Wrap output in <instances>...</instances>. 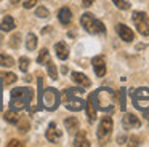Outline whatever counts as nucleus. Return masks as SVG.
<instances>
[{
    "label": "nucleus",
    "mask_w": 149,
    "mask_h": 147,
    "mask_svg": "<svg viewBox=\"0 0 149 147\" xmlns=\"http://www.w3.org/2000/svg\"><path fill=\"white\" fill-rule=\"evenodd\" d=\"M93 102L96 105V110L103 112H111L114 110V104H116V93L111 88H100L95 93H91Z\"/></svg>",
    "instance_id": "f257e3e1"
},
{
    "label": "nucleus",
    "mask_w": 149,
    "mask_h": 147,
    "mask_svg": "<svg viewBox=\"0 0 149 147\" xmlns=\"http://www.w3.org/2000/svg\"><path fill=\"white\" fill-rule=\"evenodd\" d=\"M31 101H32V89L31 88H15L10 94V107L16 112L27 109Z\"/></svg>",
    "instance_id": "f03ea898"
},
{
    "label": "nucleus",
    "mask_w": 149,
    "mask_h": 147,
    "mask_svg": "<svg viewBox=\"0 0 149 147\" xmlns=\"http://www.w3.org/2000/svg\"><path fill=\"white\" fill-rule=\"evenodd\" d=\"M82 88H69L64 91V105L69 110H82L85 107V101L82 99Z\"/></svg>",
    "instance_id": "7ed1b4c3"
},
{
    "label": "nucleus",
    "mask_w": 149,
    "mask_h": 147,
    "mask_svg": "<svg viewBox=\"0 0 149 147\" xmlns=\"http://www.w3.org/2000/svg\"><path fill=\"white\" fill-rule=\"evenodd\" d=\"M80 24H82V27H84L87 32H90V34H104V32H106L104 24L100 21V19L95 18L91 13H84V15H82Z\"/></svg>",
    "instance_id": "20e7f679"
},
{
    "label": "nucleus",
    "mask_w": 149,
    "mask_h": 147,
    "mask_svg": "<svg viewBox=\"0 0 149 147\" xmlns=\"http://www.w3.org/2000/svg\"><path fill=\"white\" fill-rule=\"evenodd\" d=\"M42 101H43L45 109H48V110H55V109H58V105H59L61 96H59V93L56 91L55 88H47L45 93H43V96H42Z\"/></svg>",
    "instance_id": "39448f33"
},
{
    "label": "nucleus",
    "mask_w": 149,
    "mask_h": 147,
    "mask_svg": "<svg viewBox=\"0 0 149 147\" xmlns=\"http://www.w3.org/2000/svg\"><path fill=\"white\" fill-rule=\"evenodd\" d=\"M132 99L136 109L143 110V109L149 107V88H138L132 93Z\"/></svg>",
    "instance_id": "423d86ee"
},
{
    "label": "nucleus",
    "mask_w": 149,
    "mask_h": 147,
    "mask_svg": "<svg viewBox=\"0 0 149 147\" xmlns=\"http://www.w3.org/2000/svg\"><path fill=\"white\" fill-rule=\"evenodd\" d=\"M132 18H133V24H135L136 31H138L141 35L148 37L149 35V19H148V16H146L143 11H135Z\"/></svg>",
    "instance_id": "0eeeda50"
},
{
    "label": "nucleus",
    "mask_w": 149,
    "mask_h": 147,
    "mask_svg": "<svg viewBox=\"0 0 149 147\" xmlns=\"http://www.w3.org/2000/svg\"><path fill=\"white\" fill-rule=\"evenodd\" d=\"M111 131H112V118L111 117H103L100 121V126H98V139L104 141L109 137Z\"/></svg>",
    "instance_id": "6e6552de"
},
{
    "label": "nucleus",
    "mask_w": 149,
    "mask_h": 147,
    "mask_svg": "<svg viewBox=\"0 0 149 147\" xmlns=\"http://www.w3.org/2000/svg\"><path fill=\"white\" fill-rule=\"evenodd\" d=\"M45 137L52 144H58L63 137V133H61V130H58L56 123H50L48 128H47V131H45Z\"/></svg>",
    "instance_id": "1a4fd4ad"
},
{
    "label": "nucleus",
    "mask_w": 149,
    "mask_h": 147,
    "mask_svg": "<svg viewBox=\"0 0 149 147\" xmlns=\"http://www.w3.org/2000/svg\"><path fill=\"white\" fill-rule=\"evenodd\" d=\"M91 66L95 69V74L98 77H104L106 75V59L103 56H95L91 59Z\"/></svg>",
    "instance_id": "9d476101"
},
{
    "label": "nucleus",
    "mask_w": 149,
    "mask_h": 147,
    "mask_svg": "<svg viewBox=\"0 0 149 147\" xmlns=\"http://www.w3.org/2000/svg\"><path fill=\"white\" fill-rule=\"evenodd\" d=\"M122 125L125 130H133V128H139L141 126V120L133 114H125L122 118Z\"/></svg>",
    "instance_id": "9b49d317"
},
{
    "label": "nucleus",
    "mask_w": 149,
    "mask_h": 147,
    "mask_svg": "<svg viewBox=\"0 0 149 147\" xmlns=\"http://www.w3.org/2000/svg\"><path fill=\"white\" fill-rule=\"evenodd\" d=\"M116 31H117V34H119V37L122 38L123 42H127V43L133 42V38H135L133 31H132L130 27H127L125 24H117V26H116Z\"/></svg>",
    "instance_id": "f8f14e48"
},
{
    "label": "nucleus",
    "mask_w": 149,
    "mask_h": 147,
    "mask_svg": "<svg viewBox=\"0 0 149 147\" xmlns=\"http://www.w3.org/2000/svg\"><path fill=\"white\" fill-rule=\"evenodd\" d=\"M85 110H87V118H88V121H90V123L96 120V105H95V102H93L91 94L88 96L87 102H85Z\"/></svg>",
    "instance_id": "ddd939ff"
},
{
    "label": "nucleus",
    "mask_w": 149,
    "mask_h": 147,
    "mask_svg": "<svg viewBox=\"0 0 149 147\" xmlns=\"http://www.w3.org/2000/svg\"><path fill=\"white\" fill-rule=\"evenodd\" d=\"M72 82L74 83H77L79 86H82V88H88V86L91 85V82L88 80V77L85 75V74H82V72H72Z\"/></svg>",
    "instance_id": "4468645a"
},
{
    "label": "nucleus",
    "mask_w": 149,
    "mask_h": 147,
    "mask_svg": "<svg viewBox=\"0 0 149 147\" xmlns=\"http://www.w3.org/2000/svg\"><path fill=\"white\" fill-rule=\"evenodd\" d=\"M55 53H56V58L61 61H66L69 56V48L64 42H59V43L55 45Z\"/></svg>",
    "instance_id": "2eb2a0df"
},
{
    "label": "nucleus",
    "mask_w": 149,
    "mask_h": 147,
    "mask_svg": "<svg viewBox=\"0 0 149 147\" xmlns=\"http://www.w3.org/2000/svg\"><path fill=\"white\" fill-rule=\"evenodd\" d=\"M58 19H59V22H61L63 26H69V24H71V21H72L71 10H69L68 6H63V8L58 11Z\"/></svg>",
    "instance_id": "dca6fc26"
},
{
    "label": "nucleus",
    "mask_w": 149,
    "mask_h": 147,
    "mask_svg": "<svg viewBox=\"0 0 149 147\" xmlns=\"http://www.w3.org/2000/svg\"><path fill=\"white\" fill-rule=\"evenodd\" d=\"M13 29H15L13 18H11V16H5L3 21L0 22V31L2 32H10V31H13Z\"/></svg>",
    "instance_id": "f3484780"
},
{
    "label": "nucleus",
    "mask_w": 149,
    "mask_h": 147,
    "mask_svg": "<svg viewBox=\"0 0 149 147\" xmlns=\"http://www.w3.org/2000/svg\"><path fill=\"white\" fill-rule=\"evenodd\" d=\"M64 126L68 131H71V133H74V131L79 130V120L75 117H69L64 120Z\"/></svg>",
    "instance_id": "a211bd4d"
},
{
    "label": "nucleus",
    "mask_w": 149,
    "mask_h": 147,
    "mask_svg": "<svg viewBox=\"0 0 149 147\" xmlns=\"http://www.w3.org/2000/svg\"><path fill=\"white\" fill-rule=\"evenodd\" d=\"M74 146H75V147H79V146H82V147H90V142H88V139H87V136H85L84 131H80V133L75 136Z\"/></svg>",
    "instance_id": "6ab92c4d"
},
{
    "label": "nucleus",
    "mask_w": 149,
    "mask_h": 147,
    "mask_svg": "<svg viewBox=\"0 0 149 147\" xmlns=\"http://www.w3.org/2000/svg\"><path fill=\"white\" fill-rule=\"evenodd\" d=\"M26 48L29 51H34L37 48V37H36V34H27V37H26Z\"/></svg>",
    "instance_id": "aec40b11"
},
{
    "label": "nucleus",
    "mask_w": 149,
    "mask_h": 147,
    "mask_svg": "<svg viewBox=\"0 0 149 147\" xmlns=\"http://www.w3.org/2000/svg\"><path fill=\"white\" fill-rule=\"evenodd\" d=\"M45 66H47V72H48V75H50V78H53V80H56L58 78V72H56V66L53 64V61H45Z\"/></svg>",
    "instance_id": "412c9836"
},
{
    "label": "nucleus",
    "mask_w": 149,
    "mask_h": 147,
    "mask_svg": "<svg viewBox=\"0 0 149 147\" xmlns=\"http://www.w3.org/2000/svg\"><path fill=\"white\" fill-rule=\"evenodd\" d=\"M3 118H5V121H8V123H18V120H19V117H18V114H16V110H8V112H5V115H3Z\"/></svg>",
    "instance_id": "4be33fe9"
},
{
    "label": "nucleus",
    "mask_w": 149,
    "mask_h": 147,
    "mask_svg": "<svg viewBox=\"0 0 149 147\" xmlns=\"http://www.w3.org/2000/svg\"><path fill=\"white\" fill-rule=\"evenodd\" d=\"M0 66L2 67H11L15 66V59L8 54H0Z\"/></svg>",
    "instance_id": "5701e85b"
},
{
    "label": "nucleus",
    "mask_w": 149,
    "mask_h": 147,
    "mask_svg": "<svg viewBox=\"0 0 149 147\" xmlns=\"http://www.w3.org/2000/svg\"><path fill=\"white\" fill-rule=\"evenodd\" d=\"M2 80H3V85H11V83H15L18 80V77L15 75L13 72H10V74H2Z\"/></svg>",
    "instance_id": "b1692460"
},
{
    "label": "nucleus",
    "mask_w": 149,
    "mask_h": 147,
    "mask_svg": "<svg viewBox=\"0 0 149 147\" xmlns=\"http://www.w3.org/2000/svg\"><path fill=\"white\" fill-rule=\"evenodd\" d=\"M50 13H48V10L45 8V6H37V10H36V16L37 18H47Z\"/></svg>",
    "instance_id": "393cba45"
},
{
    "label": "nucleus",
    "mask_w": 149,
    "mask_h": 147,
    "mask_svg": "<svg viewBox=\"0 0 149 147\" xmlns=\"http://www.w3.org/2000/svg\"><path fill=\"white\" fill-rule=\"evenodd\" d=\"M112 2H114V5L120 10H128L130 8V3L127 2V0H112Z\"/></svg>",
    "instance_id": "a878e982"
},
{
    "label": "nucleus",
    "mask_w": 149,
    "mask_h": 147,
    "mask_svg": "<svg viewBox=\"0 0 149 147\" xmlns=\"http://www.w3.org/2000/svg\"><path fill=\"white\" fill-rule=\"evenodd\" d=\"M19 69L23 70V72H27V69H29V58H19Z\"/></svg>",
    "instance_id": "bb28decb"
},
{
    "label": "nucleus",
    "mask_w": 149,
    "mask_h": 147,
    "mask_svg": "<svg viewBox=\"0 0 149 147\" xmlns=\"http://www.w3.org/2000/svg\"><path fill=\"white\" fill-rule=\"evenodd\" d=\"M19 38H21L19 34H15L13 37L10 38V46L11 48H18V46H19Z\"/></svg>",
    "instance_id": "cd10ccee"
},
{
    "label": "nucleus",
    "mask_w": 149,
    "mask_h": 147,
    "mask_svg": "<svg viewBox=\"0 0 149 147\" xmlns=\"http://www.w3.org/2000/svg\"><path fill=\"white\" fill-rule=\"evenodd\" d=\"M18 123H19V131L21 133H27V131H29V121L27 120H18Z\"/></svg>",
    "instance_id": "c85d7f7f"
},
{
    "label": "nucleus",
    "mask_w": 149,
    "mask_h": 147,
    "mask_svg": "<svg viewBox=\"0 0 149 147\" xmlns=\"http://www.w3.org/2000/svg\"><path fill=\"white\" fill-rule=\"evenodd\" d=\"M119 94H120V109L122 110H125V107H127V104H125V89H120L119 91Z\"/></svg>",
    "instance_id": "c756f323"
},
{
    "label": "nucleus",
    "mask_w": 149,
    "mask_h": 147,
    "mask_svg": "<svg viewBox=\"0 0 149 147\" xmlns=\"http://www.w3.org/2000/svg\"><path fill=\"white\" fill-rule=\"evenodd\" d=\"M47 54H48V50H47V48H43V50L40 51L39 58H37V62H39V64L45 62V58H47Z\"/></svg>",
    "instance_id": "7c9ffc66"
},
{
    "label": "nucleus",
    "mask_w": 149,
    "mask_h": 147,
    "mask_svg": "<svg viewBox=\"0 0 149 147\" xmlns=\"http://www.w3.org/2000/svg\"><path fill=\"white\" fill-rule=\"evenodd\" d=\"M7 146H8V147H23L24 144L21 142V141H18V139H11L10 142L7 144Z\"/></svg>",
    "instance_id": "2f4dec72"
},
{
    "label": "nucleus",
    "mask_w": 149,
    "mask_h": 147,
    "mask_svg": "<svg viewBox=\"0 0 149 147\" xmlns=\"http://www.w3.org/2000/svg\"><path fill=\"white\" fill-rule=\"evenodd\" d=\"M37 2H39V0H24V8H32V6H36L37 5Z\"/></svg>",
    "instance_id": "473e14b6"
},
{
    "label": "nucleus",
    "mask_w": 149,
    "mask_h": 147,
    "mask_svg": "<svg viewBox=\"0 0 149 147\" xmlns=\"http://www.w3.org/2000/svg\"><path fill=\"white\" fill-rule=\"evenodd\" d=\"M93 2H95V0H82V5H84L85 8H88V6L93 5Z\"/></svg>",
    "instance_id": "72a5a7b5"
},
{
    "label": "nucleus",
    "mask_w": 149,
    "mask_h": 147,
    "mask_svg": "<svg viewBox=\"0 0 149 147\" xmlns=\"http://www.w3.org/2000/svg\"><path fill=\"white\" fill-rule=\"evenodd\" d=\"M143 114H144V118L148 120V125H149V107L143 109Z\"/></svg>",
    "instance_id": "f704fd0d"
},
{
    "label": "nucleus",
    "mask_w": 149,
    "mask_h": 147,
    "mask_svg": "<svg viewBox=\"0 0 149 147\" xmlns=\"http://www.w3.org/2000/svg\"><path fill=\"white\" fill-rule=\"evenodd\" d=\"M10 2H11V3H13V5H16V3H19V2H21V0H10Z\"/></svg>",
    "instance_id": "c9c22d12"
},
{
    "label": "nucleus",
    "mask_w": 149,
    "mask_h": 147,
    "mask_svg": "<svg viewBox=\"0 0 149 147\" xmlns=\"http://www.w3.org/2000/svg\"><path fill=\"white\" fill-rule=\"evenodd\" d=\"M2 40H3V38H2V35H0V43H2Z\"/></svg>",
    "instance_id": "e433bc0d"
}]
</instances>
